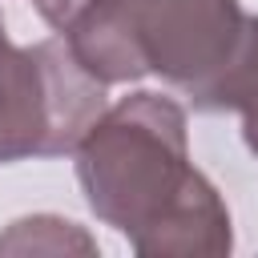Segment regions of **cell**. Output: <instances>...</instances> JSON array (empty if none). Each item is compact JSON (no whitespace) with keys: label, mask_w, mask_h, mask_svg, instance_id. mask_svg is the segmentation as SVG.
<instances>
[{"label":"cell","mask_w":258,"mask_h":258,"mask_svg":"<svg viewBox=\"0 0 258 258\" xmlns=\"http://www.w3.org/2000/svg\"><path fill=\"white\" fill-rule=\"evenodd\" d=\"M73 157L89 210L137 254L222 258L234 250L230 206L189 161V113L177 97L137 89L105 105Z\"/></svg>","instance_id":"cell-1"},{"label":"cell","mask_w":258,"mask_h":258,"mask_svg":"<svg viewBox=\"0 0 258 258\" xmlns=\"http://www.w3.org/2000/svg\"><path fill=\"white\" fill-rule=\"evenodd\" d=\"M246 16L242 0H89L60 36L105 89L161 77L198 97L234 56Z\"/></svg>","instance_id":"cell-2"},{"label":"cell","mask_w":258,"mask_h":258,"mask_svg":"<svg viewBox=\"0 0 258 258\" xmlns=\"http://www.w3.org/2000/svg\"><path fill=\"white\" fill-rule=\"evenodd\" d=\"M105 105L64 36L12 44L0 56V165L73 153Z\"/></svg>","instance_id":"cell-3"},{"label":"cell","mask_w":258,"mask_h":258,"mask_svg":"<svg viewBox=\"0 0 258 258\" xmlns=\"http://www.w3.org/2000/svg\"><path fill=\"white\" fill-rule=\"evenodd\" d=\"M97 238L60 214H28L8 222L0 234V254H97Z\"/></svg>","instance_id":"cell-4"},{"label":"cell","mask_w":258,"mask_h":258,"mask_svg":"<svg viewBox=\"0 0 258 258\" xmlns=\"http://www.w3.org/2000/svg\"><path fill=\"white\" fill-rule=\"evenodd\" d=\"M85 4H89V0H32V8L40 12V20H44L48 28H56V32H64Z\"/></svg>","instance_id":"cell-5"},{"label":"cell","mask_w":258,"mask_h":258,"mask_svg":"<svg viewBox=\"0 0 258 258\" xmlns=\"http://www.w3.org/2000/svg\"><path fill=\"white\" fill-rule=\"evenodd\" d=\"M238 117H242V141H246V149L258 157V81H254V89L246 93V101L238 105Z\"/></svg>","instance_id":"cell-6"},{"label":"cell","mask_w":258,"mask_h":258,"mask_svg":"<svg viewBox=\"0 0 258 258\" xmlns=\"http://www.w3.org/2000/svg\"><path fill=\"white\" fill-rule=\"evenodd\" d=\"M12 48V40H8V28H4V12H0V56Z\"/></svg>","instance_id":"cell-7"}]
</instances>
